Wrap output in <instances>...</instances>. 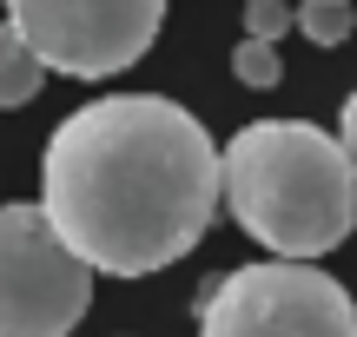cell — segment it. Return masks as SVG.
<instances>
[{
    "label": "cell",
    "instance_id": "cell-1",
    "mask_svg": "<svg viewBox=\"0 0 357 337\" xmlns=\"http://www.w3.org/2000/svg\"><path fill=\"white\" fill-rule=\"evenodd\" d=\"M40 205L93 272H166L225 205V146L166 93H113L53 126Z\"/></svg>",
    "mask_w": 357,
    "mask_h": 337
},
{
    "label": "cell",
    "instance_id": "cell-2",
    "mask_svg": "<svg viewBox=\"0 0 357 337\" xmlns=\"http://www.w3.org/2000/svg\"><path fill=\"white\" fill-rule=\"evenodd\" d=\"M225 212L271 258H324L357 232V166L311 119H252L225 139Z\"/></svg>",
    "mask_w": 357,
    "mask_h": 337
},
{
    "label": "cell",
    "instance_id": "cell-3",
    "mask_svg": "<svg viewBox=\"0 0 357 337\" xmlns=\"http://www.w3.org/2000/svg\"><path fill=\"white\" fill-rule=\"evenodd\" d=\"M199 337H357V298L311 258L238 265L199 298Z\"/></svg>",
    "mask_w": 357,
    "mask_h": 337
},
{
    "label": "cell",
    "instance_id": "cell-4",
    "mask_svg": "<svg viewBox=\"0 0 357 337\" xmlns=\"http://www.w3.org/2000/svg\"><path fill=\"white\" fill-rule=\"evenodd\" d=\"M93 304V265L47 205H0V337H66Z\"/></svg>",
    "mask_w": 357,
    "mask_h": 337
},
{
    "label": "cell",
    "instance_id": "cell-5",
    "mask_svg": "<svg viewBox=\"0 0 357 337\" xmlns=\"http://www.w3.org/2000/svg\"><path fill=\"white\" fill-rule=\"evenodd\" d=\"M20 40L66 79H113L146 60L166 26V0H0Z\"/></svg>",
    "mask_w": 357,
    "mask_h": 337
},
{
    "label": "cell",
    "instance_id": "cell-6",
    "mask_svg": "<svg viewBox=\"0 0 357 337\" xmlns=\"http://www.w3.org/2000/svg\"><path fill=\"white\" fill-rule=\"evenodd\" d=\"M40 79H47V60L20 40V26H13V20H0V113L26 106L40 93Z\"/></svg>",
    "mask_w": 357,
    "mask_h": 337
},
{
    "label": "cell",
    "instance_id": "cell-7",
    "mask_svg": "<svg viewBox=\"0 0 357 337\" xmlns=\"http://www.w3.org/2000/svg\"><path fill=\"white\" fill-rule=\"evenodd\" d=\"M357 26V7L351 0H298V33L311 47H344Z\"/></svg>",
    "mask_w": 357,
    "mask_h": 337
},
{
    "label": "cell",
    "instance_id": "cell-8",
    "mask_svg": "<svg viewBox=\"0 0 357 337\" xmlns=\"http://www.w3.org/2000/svg\"><path fill=\"white\" fill-rule=\"evenodd\" d=\"M231 73H238V86H252V93H271V86L284 79L278 40H252V33H245L238 47H231Z\"/></svg>",
    "mask_w": 357,
    "mask_h": 337
},
{
    "label": "cell",
    "instance_id": "cell-9",
    "mask_svg": "<svg viewBox=\"0 0 357 337\" xmlns=\"http://www.w3.org/2000/svg\"><path fill=\"white\" fill-rule=\"evenodd\" d=\"M291 26H298L291 0H245V33L252 40H284Z\"/></svg>",
    "mask_w": 357,
    "mask_h": 337
},
{
    "label": "cell",
    "instance_id": "cell-10",
    "mask_svg": "<svg viewBox=\"0 0 357 337\" xmlns=\"http://www.w3.org/2000/svg\"><path fill=\"white\" fill-rule=\"evenodd\" d=\"M337 139H344V152H351V166H357V93L344 100V113H337Z\"/></svg>",
    "mask_w": 357,
    "mask_h": 337
}]
</instances>
